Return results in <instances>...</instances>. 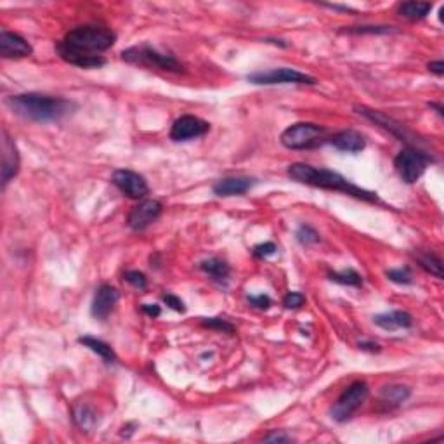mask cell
<instances>
[{"label": "cell", "mask_w": 444, "mask_h": 444, "mask_svg": "<svg viewBox=\"0 0 444 444\" xmlns=\"http://www.w3.org/2000/svg\"><path fill=\"white\" fill-rule=\"evenodd\" d=\"M6 104L9 106L12 113L25 120L37 122V124H50L59 122L71 113L73 102L63 98H54L46 94H18L8 98Z\"/></svg>", "instance_id": "obj_1"}, {"label": "cell", "mask_w": 444, "mask_h": 444, "mask_svg": "<svg viewBox=\"0 0 444 444\" xmlns=\"http://www.w3.org/2000/svg\"><path fill=\"white\" fill-rule=\"evenodd\" d=\"M288 176L297 183L307 184V186L321 187V189L328 191H340V193L349 194V196L358 198V200L378 201L377 193L354 186L346 177L333 172V170L316 169V167L307 165V163H292L288 167Z\"/></svg>", "instance_id": "obj_2"}, {"label": "cell", "mask_w": 444, "mask_h": 444, "mask_svg": "<svg viewBox=\"0 0 444 444\" xmlns=\"http://www.w3.org/2000/svg\"><path fill=\"white\" fill-rule=\"evenodd\" d=\"M115 35L108 26L102 25H82L66 33L63 44L77 53L99 56L101 53L115 46Z\"/></svg>", "instance_id": "obj_3"}, {"label": "cell", "mask_w": 444, "mask_h": 444, "mask_svg": "<svg viewBox=\"0 0 444 444\" xmlns=\"http://www.w3.org/2000/svg\"><path fill=\"white\" fill-rule=\"evenodd\" d=\"M122 59L142 68H156L170 73H181L184 66L170 54H162L149 46H136L122 53Z\"/></svg>", "instance_id": "obj_4"}, {"label": "cell", "mask_w": 444, "mask_h": 444, "mask_svg": "<svg viewBox=\"0 0 444 444\" xmlns=\"http://www.w3.org/2000/svg\"><path fill=\"white\" fill-rule=\"evenodd\" d=\"M281 145L288 149H311L326 141V129L316 124H295L285 129L279 138Z\"/></svg>", "instance_id": "obj_5"}, {"label": "cell", "mask_w": 444, "mask_h": 444, "mask_svg": "<svg viewBox=\"0 0 444 444\" xmlns=\"http://www.w3.org/2000/svg\"><path fill=\"white\" fill-rule=\"evenodd\" d=\"M368 394H370V387H368L367 382H354V384H351L349 387L340 394V398L333 403V406H331L330 409V416L339 423L347 422V420L363 406Z\"/></svg>", "instance_id": "obj_6"}, {"label": "cell", "mask_w": 444, "mask_h": 444, "mask_svg": "<svg viewBox=\"0 0 444 444\" xmlns=\"http://www.w3.org/2000/svg\"><path fill=\"white\" fill-rule=\"evenodd\" d=\"M432 156L429 153L422 151L418 148H406L396 156L394 167L398 170L399 177L405 183L413 184L423 176L425 169L429 167V163L432 162Z\"/></svg>", "instance_id": "obj_7"}, {"label": "cell", "mask_w": 444, "mask_h": 444, "mask_svg": "<svg viewBox=\"0 0 444 444\" xmlns=\"http://www.w3.org/2000/svg\"><path fill=\"white\" fill-rule=\"evenodd\" d=\"M247 80L255 85H276V84H306L314 85L316 78L309 77V75L302 73L299 70H292V68H275V70L268 71H255V73L248 75Z\"/></svg>", "instance_id": "obj_8"}, {"label": "cell", "mask_w": 444, "mask_h": 444, "mask_svg": "<svg viewBox=\"0 0 444 444\" xmlns=\"http://www.w3.org/2000/svg\"><path fill=\"white\" fill-rule=\"evenodd\" d=\"M210 131V124L201 118L193 117V115H184V117L177 118L174 122L172 129H170V139L176 142L181 141H191L205 136Z\"/></svg>", "instance_id": "obj_9"}, {"label": "cell", "mask_w": 444, "mask_h": 444, "mask_svg": "<svg viewBox=\"0 0 444 444\" xmlns=\"http://www.w3.org/2000/svg\"><path fill=\"white\" fill-rule=\"evenodd\" d=\"M111 181L122 193L127 194L129 198H134V200H141L149 191L145 177L138 172H132V170H115Z\"/></svg>", "instance_id": "obj_10"}, {"label": "cell", "mask_w": 444, "mask_h": 444, "mask_svg": "<svg viewBox=\"0 0 444 444\" xmlns=\"http://www.w3.org/2000/svg\"><path fill=\"white\" fill-rule=\"evenodd\" d=\"M162 203L156 200H145L132 208V212L129 214L127 224L131 230L142 231L148 226H151L153 222L158 221V217L162 215Z\"/></svg>", "instance_id": "obj_11"}, {"label": "cell", "mask_w": 444, "mask_h": 444, "mask_svg": "<svg viewBox=\"0 0 444 444\" xmlns=\"http://www.w3.org/2000/svg\"><path fill=\"white\" fill-rule=\"evenodd\" d=\"M356 109H358V113L363 115L364 118L371 120L373 124H377L378 127H382V129H385L387 132H391V134L396 136L399 141H406V142L413 141V134L405 127V125L399 124V122H396L394 118L384 115L382 111H378V109H370V108H364V106H358Z\"/></svg>", "instance_id": "obj_12"}, {"label": "cell", "mask_w": 444, "mask_h": 444, "mask_svg": "<svg viewBox=\"0 0 444 444\" xmlns=\"http://www.w3.org/2000/svg\"><path fill=\"white\" fill-rule=\"evenodd\" d=\"M32 46L21 35L8 30L0 32V56L4 59H21V57L32 56Z\"/></svg>", "instance_id": "obj_13"}, {"label": "cell", "mask_w": 444, "mask_h": 444, "mask_svg": "<svg viewBox=\"0 0 444 444\" xmlns=\"http://www.w3.org/2000/svg\"><path fill=\"white\" fill-rule=\"evenodd\" d=\"M19 172V153L16 142L8 131H2V184L8 186Z\"/></svg>", "instance_id": "obj_14"}, {"label": "cell", "mask_w": 444, "mask_h": 444, "mask_svg": "<svg viewBox=\"0 0 444 444\" xmlns=\"http://www.w3.org/2000/svg\"><path fill=\"white\" fill-rule=\"evenodd\" d=\"M118 299H120V293L115 286L101 285L95 290L94 300H92V316L99 321H104L115 309Z\"/></svg>", "instance_id": "obj_15"}, {"label": "cell", "mask_w": 444, "mask_h": 444, "mask_svg": "<svg viewBox=\"0 0 444 444\" xmlns=\"http://www.w3.org/2000/svg\"><path fill=\"white\" fill-rule=\"evenodd\" d=\"M330 145L344 153H360L363 151L364 146H367V141H364L361 132L349 129V131L337 132V134L331 136Z\"/></svg>", "instance_id": "obj_16"}, {"label": "cell", "mask_w": 444, "mask_h": 444, "mask_svg": "<svg viewBox=\"0 0 444 444\" xmlns=\"http://www.w3.org/2000/svg\"><path fill=\"white\" fill-rule=\"evenodd\" d=\"M57 54L61 56V59L66 61V63L73 64V66L78 68H101L106 64V59L102 56H89V54L77 53V50L70 49V47L64 46L63 42H59L56 46Z\"/></svg>", "instance_id": "obj_17"}, {"label": "cell", "mask_w": 444, "mask_h": 444, "mask_svg": "<svg viewBox=\"0 0 444 444\" xmlns=\"http://www.w3.org/2000/svg\"><path fill=\"white\" fill-rule=\"evenodd\" d=\"M255 184L252 177H226L214 184V193L217 196H240L245 194Z\"/></svg>", "instance_id": "obj_18"}, {"label": "cell", "mask_w": 444, "mask_h": 444, "mask_svg": "<svg viewBox=\"0 0 444 444\" xmlns=\"http://www.w3.org/2000/svg\"><path fill=\"white\" fill-rule=\"evenodd\" d=\"M73 420L82 432H91L99 425V413L89 403H77L73 406Z\"/></svg>", "instance_id": "obj_19"}, {"label": "cell", "mask_w": 444, "mask_h": 444, "mask_svg": "<svg viewBox=\"0 0 444 444\" xmlns=\"http://www.w3.org/2000/svg\"><path fill=\"white\" fill-rule=\"evenodd\" d=\"M373 321L375 324L389 331L399 330V328H409L413 324L411 314L405 313V311H391V313L377 314Z\"/></svg>", "instance_id": "obj_20"}, {"label": "cell", "mask_w": 444, "mask_h": 444, "mask_svg": "<svg viewBox=\"0 0 444 444\" xmlns=\"http://www.w3.org/2000/svg\"><path fill=\"white\" fill-rule=\"evenodd\" d=\"M200 269L203 272H207L212 279H215V281H219V283L226 281V279L230 278V272H231L228 262L222 261V259H217V257L207 259V261L201 262Z\"/></svg>", "instance_id": "obj_21"}, {"label": "cell", "mask_w": 444, "mask_h": 444, "mask_svg": "<svg viewBox=\"0 0 444 444\" xmlns=\"http://www.w3.org/2000/svg\"><path fill=\"white\" fill-rule=\"evenodd\" d=\"M78 342H80L84 347H87V349H91L92 353L98 354V356H101L106 363H115V361H117V354H115V351L111 349L108 344L102 342V340L85 335V337H80Z\"/></svg>", "instance_id": "obj_22"}, {"label": "cell", "mask_w": 444, "mask_h": 444, "mask_svg": "<svg viewBox=\"0 0 444 444\" xmlns=\"http://www.w3.org/2000/svg\"><path fill=\"white\" fill-rule=\"evenodd\" d=\"M411 396V391L406 385H385L380 391V401L389 406H399Z\"/></svg>", "instance_id": "obj_23"}, {"label": "cell", "mask_w": 444, "mask_h": 444, "mask_svg": "<svg viewBox=\"0 0 444 444\" xmlns=\"http://www.w3.org/2000/svg\"><path fill=\"white\" fill-rule=\"evenodd\" d=\"M432 9V4L430 2H405V4L399 6V15L406 19H411V21H416V19H423Z\"/></svg>", "instance_id": "obj_24"}, {"label": "cell", "mask_w": 444, "mask_h": 444, "mask_svg": "<svg viewBox=\"0 0 444 444\" xmlns=\"http://www.w3.org/2000/svg\"><path fill=\"white\" fill-rule=\"evenodd\" d=\"M330 279L331 281L340 283V285H347V286L363 285V278H361L360 272H356L354 269H346V271H340V272H330Z\"/></svg>", "instance_id": "obj_25"}, {"label": "cell", "mask_w": 444, "mask_h": 444, "mask_svg": "<svg viewBox=\"0 0 444 444\" xmlns=\"http://www.w3.org/2000/svg\"><path fill=\"white\" fill-rule=\"evenodd\" d=\"M418 264L425 269L427 272L434 275L436 278H443V262L439 257L432 254H423L418 255Z\"/></svg>", "instance_id": "obj_26"}, {"label": "cell", "mask_w": 444, "mask_h": 444, "mask_svg": "<svg viewBox=\"0 0 444 444\" xmlns=\"http://www.w3.org/2000/svg\"><path fill=\"white\" fill-rule=\"evenodd\" d=\"M297 240L307 247V245L317 243V241H320V234L316 233V230H313L311 226H306V224H304V226H300L299 231H297Z\"/></svg>", "instance_id": "obj_27"}, {"label": "cell", "mask_w": 444, "mask_h": 444, "mask_svg": "<svg viewBox=\"0 0 444 444\" xmlns=\"http://www.w3.org/2000/svg\"><path fill=\"white\" fill-rule=\"evenodd\" d=\"M387 278L391 281L398 283V285H411V272H409L408 268H399V269H391L387 271Z\"/></svg>", "instance_id": "obj_28"}, {"label": "cell", "mask_w": 444, "mask_h": 444, "mask_svg": "<svg viewBox=\"0 0 444 444\" xmlns=\"http://www.w3.org/2000/svg\"><path fill=\"white\" fill-rule=\"evenodd\" d=\"M203 326L212 328V330L224 331V333H234L233 324L228 323V321L222 320V317H208V320H203Z\"/></svg>", "instance_id": "obj_29"}, {"label": "cell", "mask_w": 444, "mask_h": 444, "mask_svg": "<svg viewBox=\"0 0 444 444\" xmlns=\"http://www.w3.org/2000/svg\"><path fill=\"white\" fill-rule=\"evenodd\" d=\"M124 278L129 285L136 286L139 290H145L148 286V279H146V276L141 271H127L124 275Z\"/></svg>", "instance_id": "obj_30"}, {"label": "cell", "mask_w": 444, "mask_h": 444, "mask_svg": "<svg viewBox=\"0 0 444 444\" xmlns=\"http://www.w3.org/2000/svg\"><path fill=\"white\" fill-rule=\"evenodd\" d=\"M304 302H306V297L299 292L286 293L285 299H283V306H285L286 309H299V307L304 306Z\"/></svg>", "instance_id": "obj_31"}, {"label": "cell", "mask_w": 444, "mask_h": 444, "mask_svg": "<svg viewBox=\"0 0 444 444\" xmlns=\"http://www.w3.org/2000/svg\"><path fill=\"white\" fill-rule=\"evenodd\" d=\"M276 250H278V247H276L272 241H266V243L257 245V247L254 248V255L259 259H266V257H271V255H275Z\"/></svg>", "instance_id": "obj_32"}, {"label": "cell", "mask_w": 444, "mask_h": 444, "mask_svg": "<svg viewBox=\"0 0 444 444\" xmlns=\"http://www.w3.org/2000/svg\"><path fill=\"white\" fill-rule=\"evenodd\" d=\"M391 26H354L349 33H391Z\"/></svg>", "instance_id": "obj_33"}, {"label": "cell", "mask_w": 444, "mask_h": 444, "mask_svg": "<svg viewBox=\"0 0 444 444\" xmlns=\"http://www.w3.org/2000/svg\"><path fill=\"white\" fill-rule=\"evenodd\" d=\"M163 302H165L170 309L177 311V313H184V311H186L183 300H181L179 297L172 295V293H167V295H163Z\"/></svg>", "instance_id": "obj_34"}, {"label": "cell", "mask_w": 444, "mask_h": 444, "mask_svg": "<svg viewBox=\"0 0 444 444\" xmlns=\"http://www.w3.org/2000/svg\"><path fill=\"white\" fill-rule=\"evenodd\" d=\"M248 302H250L252 306L259 307V309H268V307L271 306V299H269L268 295H264V293H261V295H250L248 297Z\"/></svg>", "instance_id": "obj_35"}, {"label": "cell", "mask_w": 444, "mask_h": 444, "mask_svg": "<svg viewBox=\"0 0 444 444\" xmlns=\"http://www.w3.org/2000/svg\"><path fill=\"white\" fill-rule=\"evenodd\" d=\"M266 443H290L292 441V436H288V434L285 432H271L268 434V436L264 437Z\"/></svg>", "instance_id": "obj_36"}, {"label": "cell", "mask_w": 444, "mask_h": 444, "mask_svg": "<svg viewBox=\"0 0 444 444\" xmlns=\"http://www.w3.org/2000/svg\"><path fill=\"white\" fill-rule=\"evenodd\" d=\"M142 311L151 317H158L160 313H162L160 306H155V304H145V306H142Z\"/></svg>", "instance_id": "obj_37"}, {"label": "cell", "mask_w": 444, "mask_h": 444, "mask_svg": "<svg viewBox=\"0 0 444 444\" xmlns=\"http://www.w3.org/2000/svg\"><path fill=\"white\" fill-rule=\"evenodd\" d=\"M429 70L432 71V73H436L437 77H443V75H444V63H443V61H432V63H429Z\"/></svg>", "instance_id": "obj_38"}, {"label": "cell", "mask_w": 444, "mask_h": 444, "mask_svg": "<svg viewBox=\"0 0 444 444\" xmlns=\"http://www.w3.org/2000/svg\"><path fill=\"white\" fill-rule=\"evenodd\" d=\"M358 347H360L361 351H370V353H378V351H380V346L375 342H360Z\"/></svg>", "instance_id": "obj_39"}]
</instances>
